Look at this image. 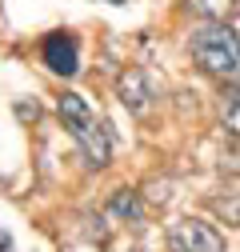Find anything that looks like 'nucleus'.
Returning <instances> with one entry per match:
<instances>
[{
	"label": "nucleus",
	"mask_w": 240,
	"mask_h": 252,
	"mask_svg": "<svg viewBox=\"0 0 240 252\" xmlns=\"http://www.w3.org/2000/svg\"><path fill=\"white\" fill-rule=\"evenodd\" d=\"M108 4H124V0H108Z\"/></svg>",
	"instance_id": "13"
},
{
	"label": "nucleus",
	"mask_w": 240,
	"mask_h": 252,
	"mask_svg": "<svg viewBox=\"0 0 240 252\" xmlns=\"http://www.w3.org/2000/svg\"><path fill=\"white\" fill-rule=\"evenodd\" d=\"M40 56L56 76H76V68H80V52H76V40L68 32H48L40 44Z\"/></svg>",
	"instance_id": "4"
},
{
	"label": "nucleus",
	"mask_w": 240,
	"mask_h": 252,
	"mask_svg": "<svg viewBox=\"0 0 240 252\" xmlns=\"http://www.w3.org/2000/svg\"><path fill=\"white\" fill-rule=\"evenodd\" d=\"M116 96H120V104H124L132 116H144L148 108H152V84H148L144 68H124V72H120Z\"/></svg>",
	"instance_id": "5"
},
{
	"label": "nucleus",
	"mask_w": 240,
	"mask_h": 252,
	"mask_svg": "<svg viewBox=\"0 0 240 252\" xmlns=\"http://www.w3.org/2000/svg\"><path fill=\"white\" fill-rule=\"evenodd\" d=\"M56 112H60V120H64V128L72 132V140L80 144L84 164L88 168H104L108 156H112V140L96 124V116H92V108L84 104V96L80 92H64V96L56 100Z\"/></svg>",
	"instance_id": "2"
},
{
	"label": "nucleus",
	"mask_w": 240,
	"mask_h": 252,
	"mask_svg": "<svg viewBox=\"0 0 240 252\" xmlns=\"http://www.w3.org/2000/svg\"><path fill=\"white\" fill-rule=\"evenodd\" d=\"M212 212L224 220V224L240 228V192H228V196H216L212 200Z\"/></svg>",
	"instance_id": "10"
},
{
	"label": "nucleus",
	"mask_w": 240,
	"mask_h": 252,
	"mask_svg": "<svg viewBox=\"0 0 240 252\" xmlns=\"http://www.w3.org/2000/svg\"><path fill=\"white\" fill-rule=\"evenodd\" d=\"M108 212H112V216H120V220H132V224H140V220H144L140 192H132V188H120V192H112Z\"/></svg>",
	"instance_id": "7"
},
{
	"label": "nucleus",
	"mask_w": 240,
	"mask_h": 252,
	"mask_svg": "<svg viewBox=\"0 0 240 252\" xmlns=\"http://www.w3.org/2000/svg\"><path fill=\"white\" fill-rule=\"evenodd\" d=\"M0 252H12V240L8 236H0Z\"/></svg>",
	"instance_id": "12"
},
{
	"label": "nucleus",
	"mask_w": 240,
	"mask_h": 252,
	"mask_svg": "<svg viewBox=\"0 0 240 252\" xmlns=\"http://www.w3.org/2000/svg\"><path fill=\"white\" fill-rule=\"evenodd\" d=\"M184 8L204 16V20H224L228 24L232 16H240V0H184Z\"/></svg>",
	"instance_id": "6"
},
{
	"label": "nucleus",
	"mask_w": 240,
	"mask_h": 252,
	"mask_svg": "<svg viewBox=\"0 0 240 252\" xmlns=\"http://www.w3.org/2000/svg\"><path fill=\"white\" fill-rule=\"evenodd\" d=\"M16 112H20L24 120H28V116H32V120H36V112H40V108H36V104H16Z\"/></svg>",
	"instance_id": "11"
},
{
	"label": "nucleus",
	"mask_w": 240,
	"mask_h": 252,
	"mask_svg": "<svg viewBox=\"0 0 240 252\" xmlns=\"http://www.w3.org/2000/svg\"><path fill=\"white\" fill-rule=\"evenodd\" d=\"M220 172L240 176V136H232V132L220 140Z\"/></svg>",
	"instance_id": "9"
},
{
	"label": "nucleus",
	"mask_w": 240,
	"mask_h": 252,
	"mask_svg": "<svg viewBox=\"0 0 240 252\" xmlns=\"http://www.w3.org/2000/svg\"><path fill=\"white\" fill-rule=\"evenodd\" d=\"M168 252H224V236L196 216H184L168 228Z\"/></svg>",
	"instance_id": "3"
},
{
	"label": "nucleus",
	"mask_w": 240,
	"mask_h": 252,
	"mask_svg": "<svg viewBox=\"0 0 240 252\" xmlns=\"http://www.w3.org/2000/svg\"><path fill=\"white\" fill-rule=\"evenodd\" d=\"M192 60L200 64V72L232 84V80H240V36L224 20L204 24L192 36Z\"/></svg>",
	"instance_id": "1"
},
{
	"label": "nucleus",
	"mask_w": 240,
	"mask_h": 252,
	"mask_svg": "<svg viewBox=\"0 0 240 252\" xmlns=\"http://www.w3.org/2000/svg\"><path fill=\"white\" fill-rule=\"evenodd\" d=\"M220 120L232 136H240V84H228L220 92Z\"/></svg>",
	"instance_id": "8"
}]
</instances>
